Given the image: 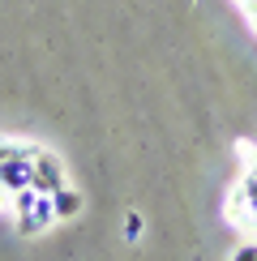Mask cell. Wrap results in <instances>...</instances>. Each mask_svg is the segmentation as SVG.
Masks as SVG:
<instances>
[{
    "label": "cell",
    "instance_id": "cell-3",
    "mask_svg": "<svg viewBox=\"0 0 257 261\" xmlns=\"http://www.w3.org/2000/svg\"><path fill=\"white\" fill-rule=\"evenodd\" d=\"M60 184H64V163L52 150H39L35 154V193H52Z\"/></svg>",
    "mask_w": 257,
    "mask_h": 261
},
{
    "label": "cell",
    "instance_id": "cell-6",
    "mask_svg": "<svg viewBox=\"0 0 257 261\" xmlns=\"http://www.w3.org/2000/svg\"><path fill=\"white\" fill-rule=\"evenodd\" d=\"M142 227H146V223H142V214L128 210V214H124V240H128V244H137V240H142Z\"/></svg>",
    "mask_w": 257,
    "mask_h": 261
},
{
    "label": "cell",
    "instance_id": "cell-8",
    "mask_svg": "<svg viewBox=\"0 0 257 261\" xmlns=\"http://www.w3.org/2000/svg\"><path fill=\"white\" fill-rule=\"evenodd\" d=\"M232 261H257V244H240L232 253Z\"/></svg>",
    "mask_w": 257,
    "mask_h": 261
},
{
    "label": "cell",
    "instance_id": "cell-5",
    "mask_svg": "<svg viewBox=\"0 0 257 261\" xmlns=\"http://www.w3.org/2000/svg\"><path fill=\"white\" fill-rule=\"evenodd\" d=\"M227 219H232V223H253V227H257V219H253V210H249V201L240 197V189H236L232 197H227Z\"/></svg>",
    "mask_w": 257,
    "mask_h": 261
},
{
    "label": "cell",
    "instance_id": "cell-4",
    "mask_svg": "<svg viewBox=\"0 0 257 261\" xmlns=\"http://www.w3.org/2000/svg\"><path fill=\"white\" fill-rule=\"evenodd\" d=\"M52 210H56V219H78L82 214V193L64 180L60 189H52Z\"/></svg>",
    "mask_w": 257,
    "mask_h": 261
},
{
    "label": "cell",
    "instance_id": "cell-1",
    "mask_svg": "<svg viewBox=\"0 0 257 261\" xmlns=\"http://www.w3.org/2000/svg\"><path fill=\"white\" fill-rule=\"evenodd\" d=\"M52 223H56V210H52V193H39L35 205L17 214V231H21V236H39V231H47Z\"/></svg>",
    "mask_w": 257,
    "mask_h": 261
},
{
    "label": "cell",
    "instance_id": "cell-9",
    "mask_svg": "<svg viewBox=\"0 0 257 261\" xmlns=\"http://www.w3.org/2000/svg\"><path fill=\"white\" fill-rule=\"evenodd\" d=\"M244 9H249V17L257 21V0H244Z\"/></svg>",
    "mask_w": 257,
    "mask_h": 261
},
{
    "label": "cell",
    "instance_id": "cell-7",
    "mask_svg": "<svg viewBox=\"0 0 257 261\" xmlns=\"http://www.w3.org/2000/svg\"><path fill=\"white\" fill-rule=\"evenodd\" d=\"M240 197L249 201V210H253V219H257V176H253V171L240 180Z\"/></svg>",
    "mask_w": 257,
    "mask_h": 261
},
{
    "label": "cell",
    "instance_id": "cell-2",
    "mask_svg": "<svg viewBox=\"0 0 257 261\" xmlns=\"http://www.w3.org/2000/svg\"><path fill=\"white\" fill-rule=\"evenodd\" d=\"M35 184V159H5L0 163V193H17Z\"/></svg>",
    "mask_w": 257,
    "mask_h": 261
},
{
    "label": "cell",
    "instance_id": "cell-10",
    "mask_svg": "<svg viewBox=\"0 0 257 261\" xmlns=\"http://www.w3.org/2000/svg\"><path fill=\"white\" fill-rule=\"evenodd\" d=\"M253 176H257V163H253Z\"/></svg>",
    "mask_w": 257,
    "mask_h": 261
}]
</instances>
